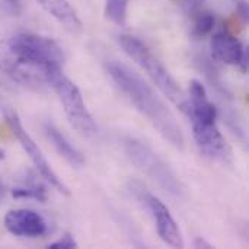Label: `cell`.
Segmentation results:
<instances>
[{
    "label": "cell",
    "instance_id": "d6986e66",
    "mask_svg": "<svg viewBox=\"0 0 249 249\" xmlns=\"http://www.w3.org/2000/svg\"><path fill=\"white\" fill-rule=\"evenodd\" d=\"M6 6V9L13 13V15H19L22 12V1L20 0H1Z\"/></svg>",
    "mask_w": 249,
    "mask_h": 249
},
{
    "label": "cell",
    "instance_id": "9a60e30c",
    "mask_svg": "<svg viewBox=\"0 0 249 249\" xmlns=\"http://www.w3.org/2000/svg\"><path fill=\"white\" fill-rule=\"evenodd\" d=\"M12 196L15 198H32L36 201L47 200V191L39 184H26V185L18 187L12 191Z\"/></svg>",
    "mask_w": 249,
    "mask_h": 249
},
{
    "label": "cell",
    "instance_id": "9c48e42d",
    "mask_svg": "<svg viewBox=\"0 0 249 249\" xmlns=\"http://www.w3.org/2000/svg\"><path fill=\"white\" fill-rule=\"evenodd\" d=\"M6 229L22 238H38L47 233V222L41 214L28 209L10 210L4 217Z\"/></svg>",
    "mask_w": 249,
    "mask_h": 249
},
{
    "label": "cell",
    "instance_id": "5bb4252c",
    "mask_svg": "<svg viewBox=\"0 0 249 249\" xmlns=\"http://www.w3.org/2000/svg\"><path fill=\"white\" fill-rule=\"evenodd\" d=\"M127 6L128 0H107L105 15L118 26L127 25Z\"/></svg>",
    "mask_w": 249,
    "mask_h": 249
},
{
    "label": "cell",
    "instance_id": "e0dca14e",
    "mask_svg": "<svg viewBox=\"0 0 249 249\" xmlns=\"http://www.w3.org/2000/svg\"><path fill=\"white\" fill-rule=\"evenodd\" d=\"M50 249H74L77 248V242L74 241V238L71 235H64L61 239L55 241L54 244H51Z\"/></svg>",
    "mask_w": 249,
    "mask_h": 249
},
{
    "label": "cell",
    "instance_id": "44dd1931",
    "mask_svg": "<svg viewBox=\"0 0 249 249\" xmlns=\"http://www.w3.org/2000/svg\"><path fill=\"white\" fill-rule=\"evenodd\" d=\"M194 247H196V248H201V247H203V248H207V249L213 248V247H212L209 242H206L203 238H197V239L194 241Z\"/></svg>",
    "mask_w": 249,
    "mask_h": 249
},
{
    "label": "cell",
    "instance_id": "603a6c76",
    "mask_svg": "<svg viewBox=\"0 0 249 249\" xmlns=\"http://www.w3.org/2000/svg\"><path fill=\"white\" fill-rule=\"evenodd\" d=\"M1 158H3V152L0 150V159H1Z\"/></svg>",
    "mask_w": 249,
    "mask_h": 249
},
{
    "label": "cell",
    "instance_id": "8fae6325",
    "mask_svg": "<svg viewBox=\"0 0 249 249\" xmlns=\"http://www.w3.org/2000/svg\"><path fill=\"white\" fill-rule=\"evenodd\" d=\"M41 7L50 13L57 22H60L69 32L71 34H82L83 25L79 19L76 10L71 7L69 0H36Z\"/></svg>",
    "mask_w": 249,
    "mask_h": 249
},
{
    "label": "cell",
    "instance_id": "ffe728a7",
    "mask_svg": "<svg viewBox=\"0 0 249 249\" xmlns=\"http://www.w3.org/2000/svg\"><path fill=\"white\" fill-rule=\"evenodd\" d=\"M182 1H184V6H185V9H187L188 12L197 13V12L201 9L203 3H204L206 0H182Z\"/></svg>",
    "mask_w": 249,
    "mask_h": 249
},
{
    "label": "cell",
    "instance_id": "52a82bcc",
    "mask_svg": "<svg viewBox=\"0 0 249 249\" xmlns=\"http://www.w3.org/2000/svg\"><path fill=\"white\" fill-rule=\"evenodd\" d=\"M131 191L136 194L137 198H142L146 203V207L149 209V212L152 213V216L155 219L156 231H158L160 239L172 248H184V241H182L179 228H178L177 222L174 220V217L171 216L168 207L155 196L147 194L140 184L133 185Z\"/></svg>",
    "mask_w": 249,
    "mask_h": 249
},
{
    "label": "cell",
    "instance_id": "2e32d148",
    "mask_svg": "<svg viewBox=\"0 0 249 249\" xmlns=\"http://www.w3.org/2000/svg\"><path fill=\"white\" fill-rule=\"evenodd\" d=\"M214 15L212 12H197V18L194 22V35L198 38H203L209 35L214 29Z\"/></svg>",
    "mask_w": 249,
    "mask_h": 249
},
{
    "label": "cell",
    "instance_id": "5b68a950",
    "mask_svg": "<svg viewBox=\"0 0 249 249\" xmlns=\"http://www.w3.org/2000/svg\"><path fill=\"white\" fill-rule=\"evenodd\" d=\"M45 82L57 93L64 107L70 124L83 136L90 137L96 133V124L86 108L79 88L63 73V69H53L42 73Z\"/></svg>",
    "mask_w": 249,
    "mask_h": 249
},
{
    "label": "cell",
    "instance_id": "ac0fdd59",
    "mask_svg": "<svg viewBox=\"0 0 249 249\" xmlns=\"http://www.w3.org/2000/svg\"><path fill=\"white\" fill-rule=\"evenodd\" d=\"M206 71H207V76H209V79H210V82H212V86L219 88L220 85H219V79L216 77V70L212 69V67H209V69H206ZM219 96H220L222 99H225V104H226V101H231V96H229L226 88H222V90H219Z\"/></svg>",
    "mask_w": 249,
    "mask_h": 249
},
{
    "label": "cell",
    "instance_id": "4fadbf2b",
    "mask_svg": "<svg viewBox=\"0 0 249 249\" xmlns=\"http://www.w3.org/2000/svg\"><path fill=\"white\" fill-rule=\"evenodd\" d=\"M0 70H3L9 77H12L15 82L20 83L22 86H26L29 89L41 90L42 82L36 76H34L31 71L25 70L19 61H13L9 58H1L0 57Z\"/></svg>",
    "mask_w": 249,
    "mask_h": 249
},
{
    "label": "cell",
    "instance_id": "7402d4cb",
    "mask_svg": "<svg viewBox=\"0 0 249 249\" xmlns=\"http://www.w3.org/2000/svg\"><path fill=\"white\" fill-rule=\"evenodd\" d=\"M3 196H4V185H3V182H1V179H0V200H1Z\"/></svg>",
    "mask_w": 249,
    "mask_h": 249
},
{
    "label": "cell",
    "instance_id": "6da1fadb",
    "mask_svg": "<svg viewBox=\"0 0 249 249\" xmlns=\"http://www.w3.org/2000/svg\"><path fill=\"white\" fill-rule=\"evenodd\" d=\"M108 74L114 83L121 89V92L130 99V102L153 124V127L166 139L172 146L182 149L184 136L168 107L162 99L153 92V89L143 82L136 73L120 63H109L107 66Z\"/></svg>",
    "mask_w": 249,
    "mask_h": 249
},
{
    "label": "cell",
    "instance_id": "7c38bea8",
    "mask_svg": "<svg viewBox=\"0 0 249 249\" xmlns=\"http://www.w3.org/2000/svg\"><path fill=\"white\" fill-rule=\"evenodd\" d=\"M44 133H45L47 139L51 142V144L54 146V149L57 150V153L61 158H64L66 162H69L74 168H82L85 165L83 155L69 142V139L57 127L47 123L44 125Z\"/></svg>",
    "mask_w": 249,
    "mask_h": 249
},
{
    "label": "cell",
    "instance_id": "7a4b0ae2",
    "mask_svg": "<svg viewBox=\"0 0 249 249\" xmlns=\"http://www.w3.org/2000/svg\"><path fill=\"white\" fill-rule=\"evenodd\" d=\"M118 41L125 54L147 73L152 82L160 89V92L185 112L188 101L185 99L184 92L178 86L177 80L171 76V73L165 69V66L150 53V50L140 39L131 35H120Z\"/></svg>",
    "mask_w": 249,
    "mask_h": 249
},
{
    "label": "cell",
    "instance_id": "3957f363",
    "mask_svg": "<svg viewBox=\"0 0 249 249\" xmlns=\"http://www.w3.org/2000/svg\"><path fill=\"white\" fill-rule=\"evenodd\" d=\"M9 50L15 60L45 73L53 69H63L66 55L63 48L51 38L35 34H19L9 39Z\"/></svg>",
    "mask_w": 249,
    "mask_h": 249
},
{
    "label": "cell",
    "instance_id": "277c9868",
    "mask_svg": "<svg viewBox=\"0 0 249 249\" xmlns=\"http://www.w3.org/2000/svg\"><path fill=\"white\" fill-rule=\"evenodd\" d=\"M123 149L128 159L149 178H152L165 193L179 198L184 194V188L174 171L163 162V159L155 153L147 144L134 137H124L121 140Z\"/></svg>",
    "mask_w": 249,
    "mask_h": 249
},
{
    "label": "cell",
    "instance_id": "ba28073f",
    "mask_svg": "<svg viewBox=\"0 0 249 249\" xmlns=\"http://www.w3.org/2000/svg\"><path fill=\"white\" fill-rule=\"evenodd\" d=\"M194 139L203 153L212 159L231 162L232 152L225 137L220 134L216 121H191Z\"/></svg>",
    "mask_w": 249,
    "mask_h": 249
},
{
    "label": "cell",
    "instance_id": "8992f818",
    "mask_svg": "<svg viewBox=\"0 0 249 249\" xmlns=\"http://www.w3.org/2000/svg\"><path fill=\"white\" fill-rule=\"evenodd\" d=\"M0 109H1V112L4 114V118H6V121H7V124H9V127H10V130H12V133L15 134V137H16L18 142L20 143L22 149L26 152V155L29 156L31 162L34 163V166L36 168V171L41 174V177H42L50 185H53L58 193H61V194H64V196H69L70 193H69L67 187L61 182V179L57 177V174L53 171L51 165L48 163V160H47L45 156L42 155V152H41V149L38 147V144H36V143L34 142V139L29 136V133L23 128V125H22V123H20L18 114H16L10 107H7L4 102H0Z\"/></svg>",
    "mask_w": 249,
    "mask_h": 249
},
{
    "label": "cell",
    "instance_id": "30bf717a",
    "mask_svg": "<svg viewBox=\"0 0 249 249\" xmlns=\"http://www.w3.org/2000/svg\"><path fill=\"white\" fill-rule=\"evenodd\" d=\"M210 48H212L213 57L225 64H231V66L244 64V67L247 66V61H245L247 54L241 41L235 38L232 34H229L228 31L216 32L212 36Z\"/></svg>",
    "mask_w": 249,
    "mask_h": 249
}]
</instances>
